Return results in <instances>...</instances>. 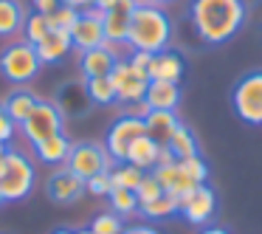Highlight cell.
Instances as JSON below:
<instances>
[{"label": "cell", "instance_id": "1", "mask_svg": "<svg viewBox=\"0 0 262 234\" xmlns=\"http://www.w3.org/2000/svg\"><path fill=\"white\" fill-rule=\"evenodd\" d=\"M248 17L245 0H192L189 23L206 46H226L239 34Z\"/></svg>", "mask_w": 262, "mask_h": 234}, {"label": "cell", "instance_id": "2", "mask_svg": "<svg viewBox=\"0 0 262 234\" xmlns=\"http://www.w3.org/2000/svg\"><path fill=\"white\" fill-rule=\"evenodd\" d=\"M172 42V17L166 9L147 6L138 3L136 12L130 17V29H127V51H144V54H158L169 48Z\"/></svg>", "mask_w": 262, "mask_h": 234}, {"label": "cell", "instance_id": "3", "mask_svg": "<svg viewBox=\"0 0 262 234\" xmlns=\"http://www.w3.org/2000/svg\"><path fill=\"white\" fill-rule=\"evenodd\" d=\"M40 71H42V62L37 57V48L31 42H26L23 37L3 46V51H0V74L14 88H29L40 76Z\"/></svg>", "mask_w": 262, "mask_h": 234}, {"label": "cell", "instance_id": "4", "mask_svg": "<svg viewBox=\"0 0 262 234\" xmlns=\"http://www.w3.org/2000/svg\"><path fill=\"white\" fill-rule=\"evenodd\" d=\"M37 183V166L34 161L29 158L20 150H6V172L0 178V192H3V200L6 203H17V200H26L31 192H34Z\"/></svg>", "mask_w": 262, "mask_h": 234}, {"label": "cell", "instance_id": "5", "mask_svg": "<svg viewBox=\"0 0 262 234\" xmlns=\"http://www.w3.org/2000/svg\"><path fill=\"white\" fill-rule=\"evenodd\" d=\"M231 108L239 116V121L251 127L262 124V71L239 76L231 88Z\"/></svg>", "mask_w": 262, "mask_h": 234}, {"label": "cell", "instance_id": "6", "mask_svg": "<svg viewBox=\"0 0 262 234\" xmlns=\"http://www.w3.org/2000/svg\"><path fill=\"white\" fill-rule=\"evenodd\" d=\"M57 133H65V116L59 113V108L51 99H40L37 108L31 110V116L20 124V136L34 147V144L46 141Z\"/></svg>", "mask_w": 262, "mask_h": 234}, {"label": "cell", "instance_id": "7", "mask_svg": "<svg viewBox=\"0 0 262 234\" xmlns=\"http://www.w3.org/2000/svg\"><path fill=\"white\" fill-rule=\"evenodd\" d=\"M116 166V161L107 155V150L96 141H79L74 144L68 161H65V169H71L76 178L88 181V178L99 175V172H110Z\"/></svg>", "mask_w": 262, "mask_h": 234}, {"label": "cell", "instance_id": "8", "mask_svg": "<svg viewBox=\"0 0 262 234\" xmlns=\"http://www.w3.org/2000/svg\"><path fill=\"white\" fill-rule=\"evenodd\" d=\"M144 136V119H136V116L121 113L119 119H113V124L107 127L104 133V144L102 147L107 150V155L116 161V164H124L130 147Z\"/></svg>", "mask_w": 262, "mask_h": 234}, {"label": "cell", "instance_id": "9", "mask_svg": "<svg viewBox=\"0 0 262 234\" xmlns=\"http://www.w3.org/2000/svg\"><path fill=\"white\" fill-rule=\"evenodd\" d=\"M102 20H104V12L99 6H91V9H85V12H79L74 29L68 31V34H71V46H74L76 54L91 51V48H102L104 42H107Z\"/></svg>", "mask_w": 262, "mask_h": 234}, {"label": "cell", "instance_id": "10", "mask_svg": "<svg viewBox=\"0 0 262 234\" xmlns=\"http://www.w3.org/2000/svg\"><path fill=\"white\" fill-rule=\"evenodd\" d=\"M214 211H217V195L209 183H200L178 200V215L189 226H209Z\"/></svg>", "mask_w": 262, "mask_h": 234}, {"label": "cell", "instance_id": "11", "mask_svg": "<svg viewBox=\"0 0 262 234\" xmlns=\"http://www.w3.org/2000/svg\"><path fill=\"white\" fill-rule=\"evenodd\" d=\"M110 82H113L116 96H119L121 104L141 102L144 93H147V85H149L147 76H144L141 71L133 68L127 59H119V62L113 65V71H110Z\"/></svg>", "mask_w": 262, "mask_h": 234}, {"label": "cell", "instance_id": "12", "mask_svg": "<svg viewBox=\"0 0 262 234\" xmlns=\"http://www.w3.org/2000/svg\"><path fill=\"white\" fill-rule=\"evenodd\" d=\"M121 48L104 42L102 48H91V51H82L76 59V68H79L82 79H93V76H110L113 65L121 59Z\"/></svg>", "mask_w": 262, "mask_h": 234}, {"label": "cell", "instance_id": "13", "mask_svg": "<svg viewBox=\"0 0 262 234\" xmlns=\"http://www.w3.org/2000/svg\"><path fill=\"white\" fill-rule=\"evenodd\" d=\"M54 104L59 108V113L65 119H82L93 110L91 99H88V91H85V82L82 79H74V82H65V85L57 88V96H54Z\"/></svg>", "mask_w": 262, "mask_h": 234}, {"label": "cell", "instance_id": "14", "mask_svg": "<svg viewBox=\"0 0 262 234\" xmlns=\"http://www.w3.org/2000/svg\"><path fill=\"white\" fill-rule=\"evenodd\" d=\"M46 192L54 203L68 206V203H76V200L85 195V181L76 178L74 172L65 169V166H57V169L51 172V178H48V183H46Z\"/></svg>", "mask_w": 262, "mask_h": 234}, {"label": "cell", "instance_id": "15", "mask_svg": "<svg viewBox=\"0 0 262 234\" xmlns=\"http://www.w3.org/2000/svg\"><path fill=\"white\" fill-rule=\"evenodd\" d=\"M183 74H186V59L175 51V48H164V51L152 54V62H149V82H178L181 85Z\"/></svg>", "mask_w": 262, "mask_h": 234}, {"label": "cell", "instance_id": "16", "mask_svg": "<svg viewBox=\"0 0 262 234\" xmlns=\"http://www.w3.org/2000/svg\"><path fill=\"white\" fill-rule=\"evenodd\" d=\"M37 57H40L42 65H59L71 57L74 46H71V34L59 29H48V34L37 42Z\"/></svg>", "mask_w": 262, "mask_h": 234}, {"label": "cell", "instance_id": "17", "mask_svg": "<svg viewBox=\"0 0 262 234\" xmlns=\"http://www.w3.org/2000/svg\"><path fill=\"white\" fill-rule=\"evenodd\" d=\"M31 14L23 0H0V40H17L23 34V23Z\"/></svg>", "mask_w": 262, "mask_h": 234}, {"label": "cell", "instance_id": "18", "mask_svg": "<svg viewBox=\"0 0 262 234\" xmlns=\"http://www.w3.org/2000/svg\"><path fill=\"white\" fill-rule=\"evenodd\" d=\"M178 127H181V119L175 116V110H149V113L144 116V133H147L155 144H161V147L169 144L172 133H175Z\"/></svg>", "mask_w": 262, "mask_h": 234}, {"label": "cell", "instance_id": "19", "mask_svg": "<svg viewBox=\"0 0 262 234\" xmlns=\"http://www.w3.org/2000/svg\"><path fill=\"white\" fill-rule=\"evenodd\" d=\"M152 175L158 178V183L164 186L166 195H172V198L181 200L186 192H192L198 183H192V178L186 175V172L181 169V164L178 161H172V164H164V166H155Z\"/></svg>", "mask_w": 262, "mask_h": 234}, {"label": "cell", "instance_id": "20", "mask_svg": "<svg viewBox=\"0 0 262 234\" xmlns=\"http://www.w3.org/2000/svg\"><path fill=\"white\" fill-rule=\"evenodd\" d=\"M34 158L40 161V164L46 166H65V161H68L71 150H74V144H71V138L65 136V133H57V136L46 138V141L34 144Z\"/></svg>", "mask_w": 262, "mask_h": 234}, {"label": "cell", "instance_id": "21", "mask_svg": "<svg viewBox=\"0 0 262 234\" xmlns=\"http://www.w3.org/2000/svg\"><path fill=\"white\" fill-rule=\"evenodd\" d=\"M37 102H40V96H37L31 88H14V91L3 99V113L20 127L31 116V110L37 108Z\"/></svg>", "mask_w": 262, "mask_h": 234}, {"label": "cell", "instance_id": "22", "mask_svg": "<svg viewBox=\"0 0 262 234\" xmlns=\"http://www.w3.org/2000/svg\"><path fill=\"white\" fill-rule=\"evenodd\" d=\"M144 102L149 110H175L181 104V85L178 82H149Z\"/></svg>", "mask_w": 262, "mask_h": 234}, {"label": "cell", "instance_id": "23", "mask_svg": "<svg viewBox=\"0 0 262 234\" xmlns=\"http://www.w3.org/2000/svg\"><path fill=\"white\" fill-rule=\"evenodd\" d=\"M158 155H161V144H155L152 138L144 133V136L130 147V153H127V161H124V164L138 166L141 172H152L155 166H158Z\"/></svg>", "mask_w": 262, "mask_h": 234}, {"label": "cell", "instance_id": "24", "mask_svg": "<svg viewBox=\"0 0 262 234\" xmlns=\"http://www.w3.org/2000/svg\"><path fill=\"white\" fill-rule=\"evenodd\" d=\"M85 82V91H88V99H91L93 108H110V104L119 102L116 96V88L110 82V76H93V79H82Z\"/></svg>", "mask_w": 262, "mask_h": 234}, {"label": "cell", "instance_id": "25", "mask_svg": "<svg viewBox=\"0 0 262 234\" xmlns=\"http://www.w3.org/2000/svg\"><path fill=\"white\" fill-rule=\"evenodd\" d=\"M166 150L172 153V158H175V161H183V158H192V155H200L198 138H194V133L189 130L186 124H181L175 133H172V138H169V144H166Z\"/></svg>", "mask_w": 262, "mask_h": 234}, {"label": "cell", "instance_id": "26", "mask_svg": "<svg viewBox=\"0 0 262 234\" xmlns=\"http://www.w3.org/2000/svg\"><path fill=\"white\" fill-rule=\"evenodd\" d=\"M138 211H141L147 220H169V217L178 215V198H172V195L164 192L161 198L149 200V203H141Z\"/></svg>", "mask_w": 262, "mask_h": 234}, {"label": "cell", "instance_id": "27", "mask_svg": "<svg viewBox=\"0 0 262 234\" xmlns=\"http://www.w3.org/2000/svg\"><path fill=\"white\" fill-rule=\"evenodd\" d=\"M144 172L138 169V166L133 164H116L113 169H110V181H113V189H133L136 192V186L141 183Z\"/></svg>", "mask_w": 262, "mask_h": 234}, {"label": "cell", "instance_id": "28", "mask_svg": "<svg viewBox=\"0 0 262 234\" xmlns=\"http://www.w3.org/2000/svg\"><path fill=\"white\" fill-rule=\"evenodd\" d=\"M107 200H110V211H116L119 217H130L138 211V198L133 189H113L107 195Z\"/></svg>", "mask_w": 262, "mask_h": 234}, {"label": "cell", "instance_id": "29", "mask_svg": "<svg viewBox=\"0 0 262 234\" xmlns=\"http://www.w3.org/2000/svg\"><path fill=\"white\" fill-rule=\"evenodd\" d=\"M46 34H48V14L31 12L29 17H26V23H23V34L20 37H23L26 42H31V46H37Z\"/></svg>", "mask_w": 262, "mask_h": 234}, {"label": "cell", "instance_id": "30", "mask_svg": "<svg viewBox=\"0 0 262 234\" xmlns=\"http://www.w3.org/2000/svg\"><path fill=\"white\" fill-rule=\"evenodd\" d=\"M93 234H121L124 231V217H119L116 211H102V215L93 217L91 226Z\"/></svg>", "mask_w": 262, "mask_h": 234}, {"label": "cell", "instance_id": "31", "mask_svg": "<svg viewBox=\"0 0 262 234\" xmlns=\"http://www.w3.org/2000/svg\"><path fill=\"white\" fill-rule=\"evenodd\" d=\"M181 164V169L186 172L189 178H192V183H206L209 181V164H206V158L203 155H192V158H183V161H178Z\"/></svg>", "mask_w": 262, "mask_h": 234}, {"label": "cell", "instance_id": "32", "mask_svg": "<svg viewBox=\"0 0 262 234\" xmlns=\"http://www.w3.org/2000/svg\"><path fill=\"white\" fill-rule=\"evenodd\" d=\"M164 195V186L158 183V178L152 175V172H144V178H141V183L136 186V198H138V206L141 203H149V200H155V198H161Z\"/></svg>", "mask_w": 262, "mask_h": 234}, {"label": "cell", "instance_id": "33", "mask_svg": "<svg viewBox=\"0 0 262 234\" xmlns=\"http://www.w3.org/2000/svg\"><path fill=\"white\" fill-rule=\"evenodd\" d=\"M76 17H79V12L71 6H59L54 9L51 14H48V29H59V31H71L76 23Z\"/></svg>", "mask_w": 262, "mask_h": 234}, {"label": "cell", "instance_id": "34", "mask_svg": "<svg viewBox=\"0 0 262 234\" xmlns=\"http://www.w3.org/2000/svg\"><path fill=\"white\" fill-rule=\"evenodd\" d=\"M113 192V181H110V172H99V175L88 178L85 181V195H93V198H107Z\"/></svg>", "mask_w": 262, "mask_h": 234}, {"label": "cell", "instance_id": "35", "mask_svg": "<svg viewBox=\"0 0 262 234\" xmlns=\"http://www.w3.org/2000/svg\"><path fill=\"white\" fill-rule=\"evenodd\" d=\"M17 133H20V127L14 124L6 113L0 116V147H9V144L14 141V136H17Z\"/></svg>", "mask_w": 262, "mask_h": 234}, {"label": "cell", "instance_id": "36", "mask_svg": "<svg viewBox=\"0 0 262 234\" xmlns=\"http://www.w3.org/2000/svg\"><path fill=\"white\" fill-rule=\"evenodd\" d=\"M29 6H31V12H37V14H51L54 9H59L62 3H59V0H29Z\"/></svg>", "mask_w": 262, "mask_h": 234}, {"label": "cell", "instance_id": "37", "mask_svg": "<svg viewBox=\"0 0 262 234\" xmlns=\"http://www.w3.org/2000/svg\"><path fill=\"white\" fill-rule=\"evenodd\" d=\"M121 234H161L152 223H133V226H124Z\"/></svg>", "mask_w": 262, "mask_h": 234}, {"label": "cell", "instance_id": "38", "mask_svg": "<svg viewBox=\"0 0 262 234\" xmlns=\"http://www.w3.org/2000/svg\"><path fill=\"white\" fill-rule=\"evenodd\" d=\"M62 6H71V9H76V12H85V9H91L96 0H59Z\"/></svg>", "mask_w": 262, "mask_h": 234}, {"label": "cell", "instance_id": "39", "mask_svg": "<svg viewBox=\"0 0 262 234\" xmlns=\"http://www.w3.org/2000/svg\"><path fill=\"white\" fill-rule=\"evenodd\" d=\"M198 234H228V231H226V228H220V226H203Z\"/></svg>", "mask_w": 262, "mask_h": 234}, {"label": "cell", "instance_id": "40", "mask_svg": "<svg viewBox=\"0 0 262 234\" xmlns=\"http://www.w3.org/2000/svg\"><path fill=\"white\" fill-rule=\"evenodd\" d=\"M141 3H147V6H158V9H164V6H169V3H175V0H141Z\"/></svg>", "mask_w": 262, "mask_h": 234}, {"label": "cell", "instance_id": "41", "mask_svg": "<svg viewBox=\"0 0 262 234\" xmlns=\"http://www.w3.org/2000/svg\"><path fill=\"white\" fill-rule=\"evenodd\" d=\"M6 150L9 147H0V178H3V172H6Z\"/></svg>", "mask_w": 262, "mask_h": 234}, {"label": "cell", "instance_id": "42", "mask_svg": "<svg viewBox=\"0 0 262 234\" xmlns=\"http://www.w3.org/2000/svg\"><path fill=\"white\" fill-rule=\"evenodd\" d=\"M54 234H74V231H68V228H57Z\"/></svg>", "mask_w": 262, "mask_h": 234}, {"label": "cell", "instance_id": "43", "mask_svg": "<svg viewBox=\"0 0 262 234\" xmlns=\"http://www.w3.org/2000/svg\"><path fill=\"white\" fill-rule=\"evenodd\" d=\"M74 234H93L91 228H79V231H74Z\"/></svg>", "mask_w": 262, "mask_h": 234}, {"label": "cell", "instance_id": "44", "mask_svg": "<svg viewBox=\"0 0 262 234\" xmlns=\"http://www.w3.org/2000/svg\"><path fill=\"white\" fill-rule=\"evenodd\" d=\"M3 203H6V200H3V192H0V206H3Z\"/></svg>", "mask_w": 262, "mask_h": 234}, {"label": "cell", "instance_id": "45", "mask_svg": "<svg viewBox=\"0 0 262 234\" xmlns=\"http://www.w3.org/2000/svg\"><path fill=\"white\" fill-rule=\"evenodd\" d=\"M0 116H3V102H0Z\"/></svg>", "mask_w": 262, "mask_h": 234}]
</instances>
